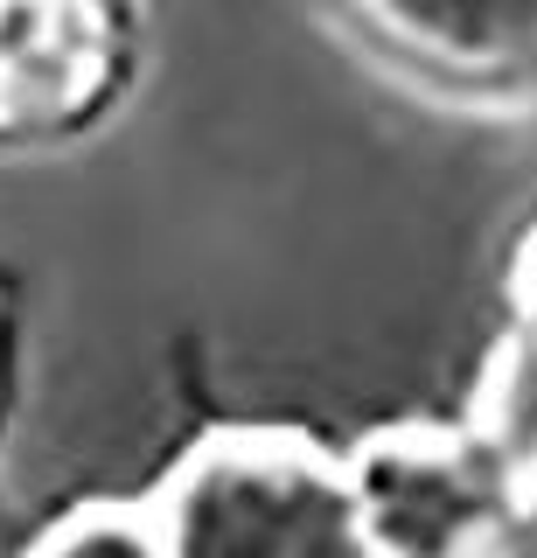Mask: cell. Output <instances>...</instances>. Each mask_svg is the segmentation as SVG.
<instances>
[{
    "label": "cell",
    "instance_id": "277c9868",
    "mask_svg": "<svg viewBox=\"0 0 537 558\" xmlns=\"http://www.w3.org/2000/svg\"><path fill=\"white\" fill-rule=\"evenodd\" d=\"M98 0H0V119H63L106 77Z\"/></svg>",
    "mask_w": 537,
    "mask_h": 558
},
{
    "label": "cell",
    "instance_id": "5b68a950",
    "mask_svg": "<svg viewBox=\"0 0 537 558\" xmlns=\"http://www.w3.org/2000/svg\"><path fill=\"white\" fill-rule=\"evenodd\" d=\"M467 440L489 453V468L510 482V496L537 488V336H510L475 384Z\"/></svg>",
    "mask_w": 537,
    "mask_h": 558
},
{
    "label": "cell",
    "instance_id": "7a4b0ae2",
    "mask_svg": "<svg viewBox=\"0 0 537 558\" xmlns=\"http://www.w3.org/2000/svg\"><path fill=\"white\" fill-rule=\"evenodd\" d=\"M342 475L370 558H475V545L516 502L489 453L467 433L440 426H398L363 447Z\"/></svg>",
    "mask_w": 537,
    "mask_h": 558
},
{
    "label": "cell",
    "instance_id": "8992f818",
    "mask_svg": "<svg viewBox=\"0 0 537 558\" xmlns=\"http://www.w3.org/2000/svg\"><path fill=\"white\" fill-rule=\"evenodd\" d=\"M28 558H168L154 517L141 510H84L63 531H49Z\"/></svg>",
    "mask_w": 537,
    "mask_h": 558
},
{
    "label": "cell",
    "instance_id": "6da1fadb",
    "mask_svg": "<svg viewBox=\"0 0 537 558\" xmlns=\"http://www.w3.org/2000/svg\"><path fill=\"white\" fill-rule=\"evenodd\" d=\"M168 558H370L350 475L280 433L210 440L154 510Z\"/></svg>",
    "mask_w": 537,
    "mask_h": 558
},
{
    "label": "cell",
    "instance_id": "3957f363",
    "mask_svg": "<svg viewBox=\"0 0 537 558\" xmlns=\"http://www.w3.org/2000/svg\"><path fill=\"white\" fill-rule=\"evenodd\" d=\"M391 63L467 98L537 92V0H350Z\"/></svg>",
    "mask_w": 537,
    "mask_h": 558
},
{
    "label": "cell",
    "instance_id": "52a82bcc",
    "mask_svg": "<svg viewBox=\"0 0 537 558\" xmlns=\"http://www.w3.org/2000/svg\"><path fill=\"white\" fill-rule=\"evenodd\" d=\"M510 293H516V314H524V336H537V231L524 238V252L510 266Z\"/></svg>",
    "mask_w": 537,
    "mask_h": 558
}]
</instances>
